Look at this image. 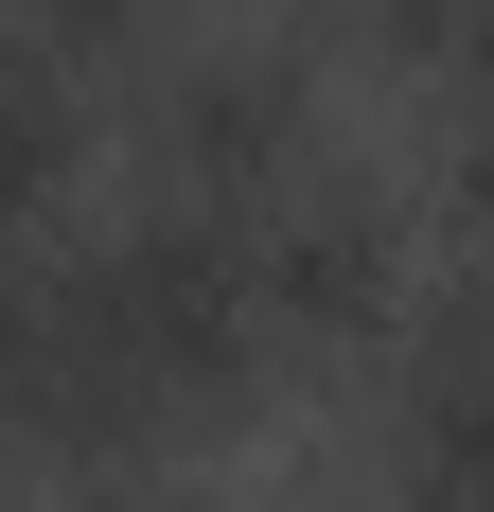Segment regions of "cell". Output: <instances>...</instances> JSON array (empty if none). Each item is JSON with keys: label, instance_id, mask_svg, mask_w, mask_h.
Returning <instances> with one entry per match:
<instances>
[{"label": "cell", "instance_id": "1", "mask_svg": "<svg viewBox=\"0 0 494 512\" xmlns=\"http://www.w3.org/2000/svg\"><path fill=\"white\" fill-rule=\"evenodd\" d=\"M36 283H53V460H159L283 371L265 283H247V212L212 195L124 212L106 248L36 265Z\"/></svg>", "mask_w": 494, "mask_h": 512}, {"label": "cell", "instance_id": "2", "mask_svg": "<svg viewBox=\"0 0 494 512\" xmlns=\"http://www.w3.org/2000/svg\"><path fill=\"white\" fill-rule=\"evenodd\" d=\"M142 159H159V195H283L300 159H318V53L300 36H159L142 71Z\"/></svg>", "mask_w": 494, "mask_h": 512}, {"label": "cell", "instance_id": "3", "mask_svg": "<svg viewBox=\"0 0 494 512\" xmlns=\"http://www.w3.org/2000/svg\"><path fill=\"white\" fill-rule=\"evenodd\" d=\"M247 283H265V336L283 354H353L406 301V230H389V195H353V177L300 159L283 195H247Z\"/></svg>", "mask_w": 494, "mask_h": 512}, {"label": "cell", "instance_id": "4", "mask_svg": "<svg viewBox=\"0 0 494 512\" xmlns=\"http://www.w3.org/2000/svg\"><path fill=\"white\" fill-rule=\"evenodd\" d=\"M389 407H406V442H424V477H494V283H442V301L406 318Z\"/></svg>", "mask_w": 494, "mask_h": 512}, {"label": "cell", "instance_id": "5", "mask_svg": "<svg viewBox=\"0 0 494 512\" xmlns=\"http://www.w3.org/2000/svg\"><path fill=\"white\" fill-rule=\"evenodd\" d=\"M0 460H53V283L0 265Z\"/></svg>", "mask_w": 494, "mask_h": 512}, {"label": "cell", "instance_id": "6", "mask_svg": "<svg viewBox=\"0 0 494 512\" xmlns=\"http://www.w3.org/2000/svg\"><path fill=\"white\" fill-rule=\"evenodd\" d=\"M18 53H53L71 89L89 71H159V0H18Z\"/></svg>", "mask_w": 494, "mask_h": 512}, {"label": "cell", "instance_id": "7", "mask_svg": "<svg viewBox=\"0 0 494 512\" xmlns=\"http://www.w3.org/2000/svg\"><path fill=\"white\" fill-rule=\"evenodd\" d=\"M353 18V53H389V71H459V18L477 0H336Z\"/></svg>", "mask_w": 494, "mask_h": 512}, {"label": "cell", "instance_id": "8", "mask_svg": "<svg viewBox=\"0 0 494 512\" xmlns=\"http://www.w3.org/2000/svg\"><path fill=\"white\" fill-rule=\"evenodd\" d=\"M459 212L494 230V106H459Z\"/></svg>", "mask_w": 494, "mask_h": 512}]
</instances>
